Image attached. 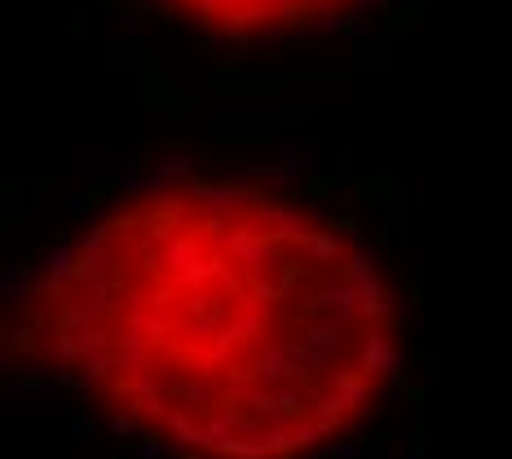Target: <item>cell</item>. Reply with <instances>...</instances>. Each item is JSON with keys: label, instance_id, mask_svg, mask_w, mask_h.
I'll use <instances>...</instances> for the list:
<instances>
[{"label": "cell", "instance_id": "7a4b0ae2", "mask_svg": "<svg viewBox=\"0 0 512 459\" xmlns=\"http://www.w3.org/2000/svg\"><path fill=\"white\" fill-rule=\"evenodd\" d=\"M164 18L230 45H287L354 27L380 0H146Z\"/></svg>", "mask_w": 512, "mask_h": 459}, {"label": "cell", "instance_id": "6da1fadb", "mask_svg": "<svg viewBox=\"0 0 512 459\" xmlns=\"http://www.w3.org/2000/svg\"><path fill=\"white\" fill-rule=\"evenodd\" d=\"M367 243L261 181L137 190L62 243L23 305L36 362L111 429L173 459H314L393 367Z\"/></svg>", "mask_w": 512, "mask_h": 459}]
</instances>
